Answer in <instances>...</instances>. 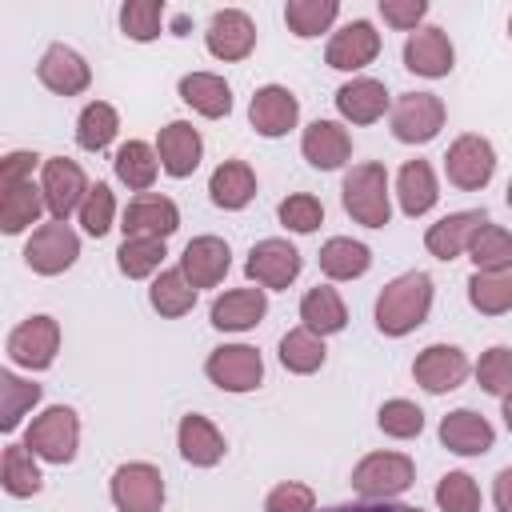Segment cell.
<instances>
[{
	"instance_id": "1",
	"label": "cell",
	"mask_w": 512,
	"mask_h": 512,
	"mask_svg": "<svg viewBox=\"0 0 512 512\" xmlns=\"http://www.w3.org/2000/svg\"><path fill=\"white\" fill-rule=\"evenodd\" d=\"M432 308V280L428 272H404L388 280L376 296V328L384 336H408L428 320Z\"/></svg>"
},
{
	"instance_id": "2",
	"label": "cell",
	"mask_w": 512,
	"mask_h": 512,
	"mask_svg": "<svg viewBox=\"0 0 512 512\" xmlns=\"http://www.w3.org/2000/svg\"><path fill=\"white\" fill-rule=\"evenodd\" d=\"M344 196V212L364 224V228H384L392 220V204H388V172L376 160L352 164V172L340 184Z\"/></svg>"
},
{
	"instance_id": "3",
	"label": "cell",
	"mask_w": 512,
	"mask_h": 512,
	"mask_svg": "<svg viewBox=\"0 0 512 512\" xmlns=\"http://www.w3.org/2000/svg\"><path fill=\"white\" fill-rule=\"evenodd\" d=\"M76 444H80V420L68 404L44 408L24 432V448L48 464H68L76 456Z\"/></svg>"
},
{
	"instance_id": "4",
	"label": "cell",
	"mask_w": 512,
	"mask_h": 512,
	"mask_svg": "<svg viewBox=\"0 0 512 512\" xmlns=\"http://www.w3.org/2000/svg\"><path fill=\"white\" fill-rule=\"evenodd\" d=\"M412 460L404 452H372L352 468V488L364 500H392L412 488Z\"/></svg>"
},
{
	"instance_id": "5",
	"label": "cell",
	"mask_w": 512,
	"mask_h": 512,
	"mask_svg": "<svg viewBox=\"0 0 512 512\" xmlns=\"http://www.w3.org/2000/svg\"><path fill=\"white\" fill-rule=\"evenodd\" d=\"M444 128V100L436 92H404L392 104V136L400 144H428Z\"/></svg>"
},
{
	"instance_id": "6",
	"label": "cell",
	"mask_w": 512,
	"mask_h": 512,
	"mask_svg": "<svg viewBox=\"0 0 512 512\" xmlns=\"http://www.w3.org/2000/svg\"><path fill=\"white\" fill-rule=\"evenodd\" d=\"M112 504L120 512H160L164 504V476L160 468L132 460L112 472Z\"/></svg>"
},
{
	"instance_id": "7",
	"label": "cell",
	"mask_w": 512,
	"mask_h": 512,
	"mask_svg": "<svg viewBox=\"0 0 512 512\" xmlns=\"http://www.w3.org/2000/svg\"><path fill=\"white\" fill-rule=\"evenodd\" d=\"M444 172H448V180H452L456 188L476 192V188H484V184L492 180V172H496V152H492V144H488L484 136L464 132V136L452 140V148H448V156H444Z\"/></svg>"
},
{
	"instance_id": "8",
	"label": "cell",
	"mask_w": 512,
	"mask_h": 512,
	"mask_svg": "<svg viewBox=\"0 0 512 512\" xmlns=\"http://www.w3.org/2000/svg\"><path fill=\"white\" fill-rule=\"evenodd\" d=\"M204 372L216 388L224 392H252L264 380V360L256 348L248 344H220L212 348V356L204 360Z\"/></svg>"
},
{
	"instance_id": "9",
	"label": "cell",
	"mask_w": 512,
	"mask_h": 512,
	"mask_svg": "<svg viewBox=\"0 0 512 512\" xmlns=\"http://www.w3.org/2000/svg\"><path fill=\"white\" fill-rule=\"evenodd\" d=\"M76 256H80V236H76L64 220H52V224L36 228L32 240L24 244V260H28V268L40 272V276H56V272L72 268Z\"/></svg>"
},
{
	"instance_id": "10",
	"label": "cell",
	"mask_w": 512,
	"mask_h": 512,
	"mask_svg": "<svg viewBox=\"0 0 512 512\" xmlns=\"http://www.w3.org/2000/svg\"><path fill=\"white\" fill-rule=\"evenodd\" d=\"M56 352H60V324L52 316H28L8 332V356L20 368L40 372L56 360Z\"/></svg>"
},
{
	"instance_id": "11",
	"label": "cell",
	"mask_w": 512,
	"mask_h": 512,
	"mask_svg": "<svg viewBox=\"0 0 512 512\" xmlns=\"http://www.w3.org/2000/svg\"><path fill=\"white\" fill-rule=\"evenodd\" d=\"M244 272H248V280H256L260 288H288V284L300 276V252H296L288 240L268 236V240L252 244Z\"/></svg>"
},
{
	"instance_id": "12",
	"label": "cell",
	"mask_w": 512,
	"mask_h": 512,
	"mask_svg": "<svg viewBox=\"0 0 512 512\" xmlns=\"http://www.w3.org/2000/svg\"><path fill=\"white\" fill-rule=\"evenodd\" d=\"M40 188H44V204H48V212L56 220H68L84 204V196H88V180H84L80 164L68 160V156L44 160V184Z\"/></svg>"
},
{
	"instance_id": "13",
	"label": "cell",
	"mask_w": 512,
	"mask_h": 512,
	"mask_svg": "<svg viewBox=\"0 0 512 512\" xmlns=\"http://www.w3.org/2000/svg\"><path fill=\"white\" fill-rule=\"evenodd\" d=\"M120 228H124V240H128V236L168 240V236L180 228V212H176V204H172L168 196H160V192H140V196L124 208Z\"/></svg>"
},
{
	"instance_id": "14",
	"label": "cell",
	"mask_w": 512,
	"mask_h": 512,
	"mask_svg": "<svg viewBox=\"0 0 512 512\" xmlns=\"http://www.w3.org/2000/svg\"><path fill=\"white\" fill-rule=\"evenodd\" d=\"M412 376H416V384H420L424 392H432V396L452 392V388H460L464 376H468V356H464L460 348H452V344H428V348L416 356Z\"/></svg>"
},
{
	"instance_id": "15",
	"label": "cell",
	"mask_w": 512,
	"mask_h": 512,
	"mask_svg": "<svg viewBox=\"0 0 512 512\" xmlns=\"http://www.w3.org/2000/svg\"><path fill=\"white\" fill-rule=\"evenodd\" d=\"M36 76H40V84H44L48 92H56V96H80V92L92 84L88 60H84L76 48H68V44H52V48L40 56V64H36Z\"/></svg>"
},
{
	"instance_id": "16",
	"label": "cell",
	"mask_w": 512,
	"mask_h": 512,
	"mask_svg": "<svg viewBox=\"0 0 512 512\" xmlns=\"http://www.w3.org/2000/svg\"><path fill=\"white\" fill-rule=\"evenodd\" d=\"M204 44L216 60H244L252 48H256V24L248 20V12L240 8H220L212 20H208V32H204Z\"/></svg>"
},
{
	"instance_id": "17",
	"label": "cell",
	"mask_w": 512,
	"mask_h": 512,
	"mask_svg": "<svg viewBox=\"0 0 512 512\" xmlns=\"http://www.w3.org/2000/svg\"><path fill=\"white\" fill-rule=\"evenodd\" d=\"M452 64H456V52H452V40L444 28H416L404 40V68L408 72L440 80L452 72Z\"/></svg>"
},
{
	"instance_id": "18",
	"label": "cell",
	"mask_w": 512,
	"mask_h": 512,
	"mask_svg": "<svg viewBox=\"0 0 512 512\" xmlns=\"http://www.w3.org/2000/svg\"><path fill=\"white\" fill-rule=\"evenodd\" d=\"M248 120L260 136H284L300 120V100L284 84H264L248 104Z\"/></svg>"
},
{
	"instance_id": "19",
	"label": "cell",
	"mask_w": 512,
	"mask_h": 512,
	"mask_svg": "<svg viewBox=\"0 0 512 512\" xmlns=\"http://www.w3.org/2000/svg\"><path fill=\"white\" fill-rule=\"evenodd\" d=\"M200 152H204V140H200V132H196L188 120H172V124H164L160 136H156L160 168H164L168 176H176V180H184V176L196 172Z\"/></svg>"
},
{
	"instance_id": "20",
	"label": "cell",
	"mask_w": 512,
	"mask_h": 512,
	"mask_svg": "<svg viewBox=\"0 0 512 512\" xmlns=\"http://www.w3.org/2000/svg\"><path fill=\"white\" fill-rule=\"evenodd\" d=\"M376 52H380V32H376L368 20H352V24H344L340 32H332L324 60H328L332 68H340V72H356V68L372 64Z\"/></svg>"
},
{
	"instance_id": "21",
	"label": "cell",
	"mask_w": 512,
	"mask_h": 512,
	"mask_svg": "<svg viewBox=\"0 0 512 512\" xmlns=\"http://www.w3.org/2000/svg\"><path fill=\"white\" fill-rule=\"evenodd\" d=\"M484 224H488V212H484V208L452 212V216H444V220H436V224L428 228L424 244H428V252H432L436 260H456L460 252H468L472 236H476Z\"/></svg>"
},
{
	"instance_id": "22",
	"label": "cell",
	"mask_w": 512,
	"mask_h": 512,
	"mask_svg": "<svg viewBox=\"0 0 512 512\" xmlns=\"http://www.w3.org/2000/svg\"><path fill=\"white\" fill-rule=\"evenodd\" d=\"M228 264H232V252L220 236H196L184 244V256H180V272L192 280V288H216Z\"/></svg>"
},
{
	"instance_id": "23",
	"label": "cell",
	"mask_w": 512,
	"mask_h": 512,
	"mask_svg": "<svg viewBox=\"0 0 512 512\" xmlns=\"http://www.w3.org/2000/svg\"><path fill=\"white\" fill-rule=\"evenodd\" d=\"M492 440H496L492 424L472 408H456L440 420V444L456 456H484L492 448Z\"/></svg>"
},
{
	"instance_id": "24",
	"label": "cell",
	"mask_w": 512,
	"mask_h": 512,
	"mask_svg": "<svg viewBox=\"0 0 512 512\" xmlns=\"http://www.w3.org/2000/svg\"><path fill=\"white\" fill-rule=\"evenodd\" d=\"M264 312H268L264 288H232V292L212 300L208 316H212V324L220 332H248V328H256L264 320Z\"/></svg>"
},
{
	"instance_id": "25",
	"label": "cell",
	"mask_w": 512,
	"mask_h": 512,
	"mask_svg": "<svg viewBox=\"0 0 512 512\" xmlns=\"http://www.w3.org/2000/svg\"><path fill=\"white\" fill-rule=\"evenodd\" d=\"M300 152H304V160L312 168L332 172V168H340L352 156V136L336 120H312L304 128V136H300Z\"/></svg>"
},
{
	"instance_id": "26",
	"label": "cell",
	"mask_w": 512,
	"mask_h": 512,
	"mask_svg": "<svg viewBox=\"0 0 512 512\" xmlns=\"http://www.w3.org/2000/svg\"><path fill=\"white\" fill-rule=\"evenodd\" d=\"M336 108L352 124H372L388 108V88L380 80H372V76H356V80L336 88Z\"/></svg>"
},
{
	"instance_id": "27",
	"label": "cell",
	"mask_w": 512,
	"mask_h": 512,
	"mask_svg": "<svg viewBox=\"0 0 512 512\" xmlns=\"http://www.w3.org/2000/svg\"><path fill=\"white\" fill-rule=\"evenodd\" d=\"M176 444H180V456H184L188 464H196V468H212V464H220V456H224V436H220V428H216L208 416H196V412L180 420Z\"/></svg>"
},
{
	"instance_id": "28",
	"label": "cell",
	"mask_w": 512,
	"mask_h": 512,
	"mask_svg": "<svg viewBox=\"0 0 512 512\" xmlns=\"http://www.w3.org/2000/svg\"><path fill=\"white\" fill-rule=\"evenodd\" d=\"M44 208H48L44 204V188H36L32 180H24V184H0V228L8 236H16L28 224H36Z\"/></svg>"
},
{
	"instance_id": "29",
	"label": "cell",
	"mask_w": 512,
	"mask_h": 512,
	"mask_svg": "<svg viewBox=\"0 0 512 512\" xmlns=\"http://www.w3.org/2000/svg\"><path fill=\"white\" fill-rule=\"evenodd\" d=\"M180 100L188 108H196L200 116H208V120H220V116L232 112V88L220 76H212V72H188V76H180Z\"/></svg>"
},
{
	"instance_id": "30",
	"label": "cell",
	"mask_w": 512,
	"mask_h": 512,
	"mask_svg": "<svg viewBox=\"0 0 512 512\" xmlns=\"http://www.w3.org/2000/svg\"><path fill=\"white\" fill-rule=\"evenodd\" d=\"M208 196H212L216 208L236 212L256 196V172L244 160H224L208 180Z\"/></svg>"
},
{
	"instance_id": "31",
	"label": "cell",
	"mask_w": 512,
	"mask_h": 512,
	"mask_svg": "<svg viewBox=\"0 0 512 512\" xmlns=\"http://www.w3.org/2000/svg\"><path fill=\"white\" fill-rule=\"evenodd\" d=\"M300 320H304L308 332L332 336V332H340V328L348 324V312H344V300L336 296V288L316 284V288H308L304 300H300Z\"/></svg>"
},
{
	"instance_id": "32",
	"label": "cell",
	"mask_w": 512,
	"mask_h": 512,
	"mask_svg": "<svg viewBox=\"0 0 512 512\" xmlns=\"http://www.w3.org/2000/svg\"><path fill=\"white\" fill-rule=\"evenodd\" d=\"M396 196H400V208L404 216H424L432 204H436V176H432V164L428 160H408L396 176Z\"/></svg>"
},
{
	"instance_id": "33",
	"label": "cell",
	"mask_w": 512,
	"mask_h": 512,
	"mask_svg": "<svg viewBox=\"0 0 512 512\" xmlns=\"http://www.w3.org/2000/svg\"><path fill=\"white\" fill-rule=\"evenodd\" d=\"M368 264H372L368 244H360V240H352V236H332V240L320 248V272H324L328 280H356V276L368 272Z\"/></svg>"
},
{
	"instance_id": "34",
	"label": "cell",
	"mask_w": 512,
	"mask_h": 512,
	"mask_svg": "<svg viewBox=\"0 0 512 512\" xmlns=\"http://www.w3.org/2000/svg\"><path fill=\"white\" fill-rule=\"evenodd\" d=\"M468 300L484 316H500L512 308V268H492V272H472L468 276Z\"/></svg>"
},
{
	"instance_id": "35",
	"label": "cell",
	"mask_w": 512,
	"mask_h": 512,
	"mask_svg": "<svg viewBox=\"0 0 512 512\" xmlns=\"http://www.w3.org/2000/svg\"><path fill=\"white\" fill-rule=\"evenodd\" d=\"M336 16H340V4L336 0H288L284 4V24L300 40H312V36L328 32Z\"/></svg>"
},
{
	"instance_id": "36",
	"label": "cell",
	"mask_w": 512,
	"mask_h": 512,
	"mask_svg": "<svg viewBox=\"0 0 512 512\" xmlns=\"http://www.w3.org/2000/svg\"><path fill=\"white\" fill-rule=\"evenodd\" d=\"M116 132H120V116H116V108L104 104V100H92V104L80 112V120H76V144H80L84 152H104V148L116 140Z\"/></svg>"
},
{
	"instance_id": "37",
	"label": "cell",
	"mask_w": 512,
	"mask_h": 512,
	"mask_svg": "<svg viewBox=\"0 0 512 512\" xmlns=\"http://www.w3.org/2000/svg\"><path fill=\"white\" fill-rule=\"evenodd\" d=\"M116 176L128 184V188H136V192H148L152 188V180H156V168H160V156H156V148H148L144 140H128V144H120L116 148Z\"/></svg>"
},
{
	"instance_id": "38",
	"label": "cell",
	"mask_w": 512,
	"mask_h": 512,
	"mask_svg": "<svg viewBox=\"0 0 512 512\" xmlns=\"http://www.w3.org/2000/svg\"><path fill=\"white\" fill-rule=\"evenodd\" d=\"M148 300H152V308H156L160 316H184V312H192V304H196V288H192V280H188L180 268H168V272H160V276L152 280Z\"/></svg>"
},
{
	"instance_id": "39",
	"label": "cell",
	"mask_w": 512,
	"mask_h": 512,
	"mask_svg": "<svg viewBox=\"0 0 512 512\" xmlns=\"http://www.w3.org/2000/svg\"><path fill=\"white\" fill-rule=\"evenodd\" d=\"M0 484H4L8 496H36V492H40L44 476H40V468H36V460H32V452H28L24 444H8V448H4Z\"/></svg>"
},
{
	"instance_id": "40",
	"label": "cell",
	"mask_w": 512,
	"mask_h": 512,
	"mask_svg": "<svg viewBox=\"0 0 512 512\" xmlns=\"http://www.w3.org/2000/svg\"><path fill=\"white\" fill-rule=\"evenodd\" d=\"M324 336H316V332H308V328H292V332H284V340H280V364L288 368V372H300V376H308V372H316L320 364H324Z\"/></svg>"
},
{
	"instance_id": "41",
	"label": "cell",
	"mask_w": 512,
	"mask_h": 512,
	"mask_svg": "<svg viewBox=\"0 0 512 512\" xmlns=\"http://www.w3.org/2000/svg\"><path fill=\"white\" fill-rule=\"evenodd\" d=\"M468 256L476 264V272H492V268H508L512 264V232L500 228V224H484L472 244H468Z\"/></svg>"
},
{
	"instance_id": "42",
	"label": "cell",
	"mask_w": 512,
	"mask_h": 512,
	"mask_svg": "<svg viewBox=\"0 0 512 512\" xmlns=\"http://www.w3.org/2000/svg\"><path fill=\"white\" fill-rule=\"evenodd\" d=\"M40 400V384L20 380L16 372H0V428L12 432L20 424V416Z\"/></svg>"
},
{
	"instance_id": "43",
	"label": "cell",
	"mask_w": 512,
	"mask_h": 512,
	"mask_svg": "<svg viewBox=\"0 0 512 512\" xmlns=\"http://www.w3.org/2000/svg\"><path fill=\"white\" fill-rule=\"evenodd\" d=\"M164 260V240H144V236H128L120 248H116V264L128 280H140V276H152Z\"/></svg>"
},
{
	"instance_id": "44",
	"label": "cell",
	"mask_w": 512,
	"mask_h": 512,
	"mask_svg": "<svg viewBox=\"0 0 512 512\" xmlns=\"http://www.w3.org/2000/svg\"><path fill=\"white\" fill-rule=\"evenodd\" d=\"M120 28H124L128 40H140V44L156 40L160 28H164V4H156V0H128L120 8Z\"/></svg>"
},
{
	"instance_id": "45",
	"label": "cell",
	"mask_w": 512,
	"mask_h": 512,
	"mask_svg": "<svg viewBox=\"0 0 512 512\" xmlns=\"http://www.w3.org/2000/svg\"><path fill=\"white\" fill-rule=\"evenodd\" d=\"M436 504L440 512H480V488L468 472H448L436 484Z\"/></svg>"
},
{
	"instance_id": "46",
	"label": "cell",
	"mask_w": 512,
	"mask_h": 512,
	"mask_svg": "<svg viewBox=\"0 0 512 512\" xmlns=\"http://www.w3.org/2000/svg\"><path fill=\"white\" fill-rule=\"evenodd\" d=\"M476 380H480L484 392L508 396V392H512V348H504V344L488 348V352L480 356V364H476Z\"/></svg>"
},
{
	"instance_id": "47",
	"label": "cell",
	"mask_w": 512,
	"mask_h": 512,
	"mask_svg": "<svg viewBox=\"0 0 512 512\" xmlns=\"http://www.w3.org/2000/svg\"><path fill=\"white\" fill-rule=\"evenodd\" d=\"M112 216H116L112 188H108V184H92L88 196H84V204H80V224H84V232L100 240V236L112 228Z\"/></svg>"
},
{
	"instance_id": "48",
	"label": "cell",
	"mask_w": 512,
	"mask_h": 512,
	"mask_svg": "<svg viewBox=\"0 0 512 512\" xmlns=\"http://www.w3.org/2000/svg\"><path fill=\"white\" fill-rule=\"evenodd\" d=\"M276 212H280V224L292 228V232H316L320 220H324V204H320L316 196H308V192H292V196H284Z\"/></svg>"
},
{
	"instance_id": "49",
	"label": "cell",
	"mask_w": 512,
	"mask_h": 512,
	"mask_svg": "<svg viewBox=\"0 0 512 512\" xmlns=\"http://www.w3.org/2000/svg\"><path fill=\"white\" fill-rule=\"evenodd\" d=\"M380 428L388 432V436H396V440H412V436H420L424 432V412L412 404V400H388V404H380Z\"/></svg>"
},
{
	"instance_id": "50",
	"label": "cell",
	"mask_w": 512,
	"mask_h": 512,
	"mask_svg": "<svg viewBox=\"0 0 512 512\" xmlns=\"http://www.w3.org/2000/svg\"><path fill=\"white\" fill-rule=\"evenodd\" d=\"M264 512H316V496H312L308 484L288 480V484H276V488L268 492Z\"/></svg>"
},
{
	"instance_id": "51",
	"label": "cell",
	"mask_w": 512,
	"mask_h": 512,
	"mask_svg": "<svg viewBox=\"0 0 512 512\" xmlns=\"http://www.w3.org/2000/svg\"><path fill=\"white\" fill-rule=\"evenodd\" d=\"M424 12H428V4L424 0H380V16L392 24V28H416L420 20H424Z\"/></svg>"
},
{
	"instance_id": "52",
	"label": "cell",
	"mask_w": 512,
	"mask_h": 512,
	"mask_svg": "<svg viewBox=\"0 0 512 512\" xmlns=\"http://www.w3.org/2000/svg\"><path fill=\"white\" fill-rule=\"evenodd\" d=\"M36 164H40L36 152H8L0 160V184H24V180H32V168Z\"/></svg>"
},
{
	"instance_id": "53",
	"label": "cell",
	"mask_w": 512,
	"mask_h": 512,
	"mask_svg": "<svg viewBox=\"0 0 512 512\" xmlns=\"http://www.w3.org/2000/svg\"><path fill=\"white\" fill-rule=\"evenodd\" d=\"M492 500H496L500 512H512V468H504V472L496 476V484H492Z\"/></svg>"
},
{
	"instance_id": "54",
	"label": "cell",
	"mask_w": 512,
	"mask_h": 512,
	"mask_svg": "<svg viewBox=\"0 0 512 512\" xmlns=\"http://www.w3.org/2000/svg\"><path fill=\"white\" fill-rule=\"evenodd\" d=\"M320 512H404V504H388V500H364V504H336V508H320Z\"/></svg>"
},
{
	"instance_id": "55",
	"label": "cell",
	"mask_w": 512,
	"mask_h": 512,
	"mask_svg": "<svg viewBox=\"0 0 512 512\" xmlns=\"http://www.w3.org/2000/svg\"><path fill=\"white\" fill-rule=\"evenodd\" d=\"M500 400H504L500 416H504V424H508V432H512V392H508V396H500Z\"/></svg>"
},
{
	"instance_id": "56",
	"label": "cell",
	"mask_w": 512,
	"mask_h": 512,
	"mask_svg": "<svg viewBox=\"0 0 512 512\" xmlns=\"http://www.w3.org/2000/svg\"><path fill=\"white\" fill-rule=\"evenodd\" d=\"M508 208H512V180H508Z\"/></svg>"
},
{
	"instance_id": "57",
	"label": "cell",
	"mask_w": 512,
	"mask_h": 512,
	"mask_svg": "<svg viewBox=\"0 0 512 512\" xmlns=\"http://www.w3.org/2000/svg\"><path fill=\"white\" fill-rule=\"evenodd\" d=\"M508 36H512V20H508Z\"/></svg>"
}]
</instances>
